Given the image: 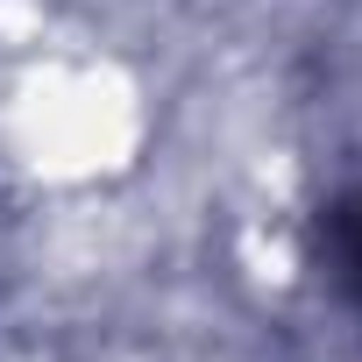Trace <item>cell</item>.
Instances as JSON below:
<instances>
[{
    "label": "cell",
    "mask_w": 362,
    "mask_h": 362,
    "mask_svg": "<svg viewBox=\"0 0 362 362\" xmlns=\"http://www.w3.org/2000/svg\"><path fill=\"white\" fill-rule=\"evenodd\" d=\"M320 263H327V284L362 313V185L320 214Z\"/></svg>",
    "instance_id": "obj_1"
}]
</instances>
